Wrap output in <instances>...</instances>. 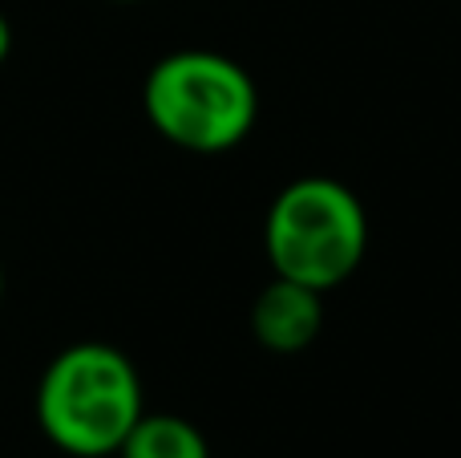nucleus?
Instances as JSON below:
<instances>
[{
    "instance_id": "f257e3e1",
    "label": "nucleus",
    "mask_w": 461,
    "mask_h": 458,
    "mask_svg": "<svg viewBox=\"0 0 461 458\" xmlns=\"http://www.w3.org/2000/svg\"><path fill=\"white\" fill-rule=\"evenodd\" d=\"M32 410L61 454L110 458L146 414L142 373L118 345L77 341L49 357Z\"/></svg>"
},
{
    "instance_id": "f03ea898",
    "label": "nucleus",
    "mask_w": 461,
    "mask_h": 458,
    "mask_svg": "<svg viewBox=\"0 0 461 458\" xmlns=\"http://www.w3.org/2000/svg\"><path fill=\"white\" fill-rule=\"evenodd\" d=\"M142 110L154 134L191 154L235 151L259 118L251 73L215 49H178L150 65Z\"/></svg>"
},
{
    "instance_id": "7ed1b4c3",
    "label": "nucleus",
    "mask_w": 461,
    "mask_h": 458,
    "mask_svg": "<svg viewBox=\"0 0 461 458\" xmlns=\"http://www.w3.org/2000/svg\"><path fill=\"white\" fill-rule=\"evenodd\" d=\"M263 252L276 276L332 292L365 264L368 211L340 179L303 175L271 199Z\"/></svg>"
},
{
    "instance_id": "20e7f679",
    "label": "nucleus",
    "mask_w": 461,
    "mask_h": 458,
    "mask_svg": "<svg viewBox=\"0 0 461 458\" xmlns=\"http://www.w3.org/2000/svg\"><path fill=\"white\" fill-rule=\"evenodd\" d=\"M324 329V292L295 280H276L255 297L251 333L267 353H303Z\"/></svg>"
},
{
    "instance_id": "39448f33",
    "label": "nucleus",
    "mask_w": 461,
    "mask_h": 458,
    "mask_svg": "<svg viewBox=\"0 0 461 458\" xmlns=\"http://www.w3.org/2000/svg\"><path fill=\"white\" fill-rule=\"evenodd\" d=\"M118 458H211V446L191 418L142 414L118 446Z\"/></svg>"
},
{
    "instance_id": "423d86ee",
    "label": "nucleus",
    "mask_w": 461,
    "mask_h": 458,
    "mask_svg": "<svg viewBox=\"0 0 461 458\" xmlns=\"http://www.w3.org/2000/svg\"><path fill=\"white\" fill-rule=\"evenodd\" d=\"M8 53H13V24H8V16L0 13V65L8 61Z\"/></svg>"
},
{
    "instance_id": "0eeeda50",
    "label": "nucleus",
    "mask_w": 461,
    "mask_h": 458,
    "mask_svg": "<svg viewBox=\"0 0 461 458\" xmlns=\"http://www.w3.org/2000/svg\"><path fill=\"white\" fill-rule=\"evenodd\" d=\"M0 300H5V264H0Z\"/></svg>"
},
{
    "instance_id": "6e6552de",
    "label": "nucleus",
    "mask_w": 461,
    "mask_h": 458,
    "mask_svg": "<svg viewBox=\"0 0 461 458\" xmlns=\"http://www.w3.org/2000/svg\"><path fill=\"white\" fill-rule=\"evenodd\" d=\"M113 5H138V0H113Z\"/></svg>"
}]
</instances>
